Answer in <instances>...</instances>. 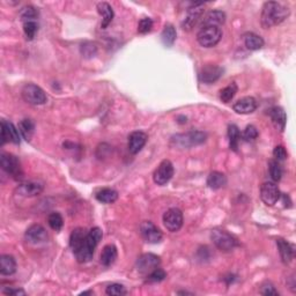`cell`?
Returning <instances> with one entry per match:
<instances>
[{
	"instance_id": "obj_1",
	"label": "cell",
	"mask_w": 296,
	"mask_h": 296,
	"mask_svg": "<svg viewBox=\"0 0 296 296\" xmlns=\"http://www.w3.org/2000/svg\"><path fill=\"white\" fill-rule=\"evenodd\" d=\"M291 14L288 7H286L280 2L268 1L262 8L260 22L265 29H269L274 26H278L284 22Z\"/></svg>"
},
{
	"instance_id": "obj_2",
	"label": "cell",
	"mask_w": 296,
	"mask_h": 296,
	"mask_svg": "<svg viewBox=\"0 0 296 296\" xmlns=\"http://www.w3.org/2000/svg\"><path fill=\"white\" fill-rule=\"evenodd\" d=\"M102 236H103L102 229L99 228V227H95V228L90 229L89 232L87 233L83 245L81 246L77 252H74L78 263L84 264V263H88L92 260L96 246L99 245L100 241L102 240Z\"/></svg>"
},
{
	"instance_id": "obj_3",
	"label": "cell",
	"mask_w": 296,
	"mask_h": 296,
	"mask_svg": "<svg viewBox=\"0 0 296 296\" xmlns=\"http://www.w3.org/2000/svg\"><path fill=\"white\" fill-rule=\"evenodd\" d=\"M207 139V135L203 131H190L187 133H181L171 138V144L176 147L190 148L193 146L204 144Z\"/></svg>"
},
{
	"instance_id": "obj_4",
	"label": "cell",
	"mask_w": 296,
	"mask_h": 296,
	"mask_svg": "<svg viewBox=\"0 0 296 296\" xmlns=\"http://www.w3.org/2000/svg\"><path fill=\"white\" fill-rule=\"evenodd\" d=\"M211 240L217 249L224 252L233 251L240 245L239 240L235 236L222 229H213L211 233Z\"/></svg>"
},
{
	"instance_id": "obj_5",
	"label": "cell",
	"mask_w": 296,
	"mask_h": 296,
	"mask_svg": "<svg viewBox=\"0 0 296 296\" xmlns=\"http://www.w3.org/2000/svg\"><path fill=\"white\" fill-rule=\"evenodd\" d=\"M222 38V31L220 27L215 26H205L201 27L197 34V41L201 47L213 48L219 43Z\"/></svg>"
},
{
	"instance_id": "obj_6",
	"label": "cell",
	"mask_w": 296,
	"mask_h": 296,
	"mask_svg": "<svg viewBox=\"0 0 296 296\" xmlns=\"http://www.w3.org/2000/svg\"><path fill=\"white\" fill-rule=\"evenodd\" d=\"M21 95L22 99L27 103L31 104V106H42L48 100L47 94H45L44 90L35 83L25 84L24 88L21 90Z\"/></svg>"
},
{
	"instance_id": "obj_7",
	"label": "cell",
	"mask_w": 296,
	"mask_h": 296,
	"mask_svg": "<svg viewBox=\"0 0 296 296\" xmlns=\"http://www.w3.org/2000/svg\"><path fill=\"white\" fill-rule=\"evenodd\" d=\"M0 167H1V169L5 172L11 175L14 180H19V178L22 177L20 161L13 154H9V153H1V155H0Z\"/></svg>"
},
{
	"instance_id": "obj_8",
	"label": "cell",
	"mask_w": 296,
	"mask_h": 296,
	"mask_svg": "<svg viewBox=\"0 0 296 296\" xmlns=\"http://www.w3.org/2000/svg\"><path fill=\"white\" fill-rule=\"evenodd\" d=\"M161 264L160 257L154 255V253H144L136 259L135 269L136 271L141 274L148 275L149 273L158 269Z\"/></svg>"
},
{
	"instance_id": "obj_9",
	"label": "cell",
	"mask_w": 296,
	"mask_h": 296,
	"mask_svg": "<svg viewBox=\"0 0 296 296\" xmlns=\"http://www.w3.org/2000/svg\"><path fill=\"white\" fill-rule=\"evenodd\" d=\"M183 213L177 207L169 208L167 212L163 214V224L170 233L178 232L183 226Z\"/></svg>"
},
{
	"instance_id": "obj_10",
	"label": "cell",
	"mask_w": 296,
	"mask_h": 296,
	"mask_svg": "<svg viewBox=\"0 0 296 296\" xmlns=\"http://www.w3.org/2000/svg\"><path fill=\"white\" fill-rule=\"evenodd\" d=\"M281 193L278 185L274 182H265L260 187V199L263 200L266 206H273L280 199Z\"/></svg>"
},
{
	"instance_id": "obj_11",
	"label": "cell",
	"mask_w": 296,
	"mask_h": 296,
	"mask_svg": "<svg viewBox=\"0 0 296 296\" xmlns=\"http://www.w3.org/2000/svg\"><path fill=\"white\" fill-rule=\"evenodd\" d=\"M174 165L169 160H163L153 174V181L158 185H165L174 176Z\"/></svg>"
},
{
	"instance_id": "obj_12",
	"label": "cell",
	"mask_w": 296,
	"mask_h": 296,
	"mask_svg": "<svg viewBox=\"0 0 296 296\" xmlns=\"http://www.w3.org/2000/svg\"><path fill=\"white\" fill-rule=\"evenodd\" d=\"M203 6L204 5L201 2H196V4L191 5V7L188 9L187 16H185L183 22H182V28L184 30H191L198 24V21L201 20V18L204 16Z\"/></svg>"
},
{
	"instance_id": "obj_13",
	"label": "cell",
	"mask_w": 296,
	"mask_h": 296,
	"mask_svg": "<svg viewBox=\"0 0 296 296\" xmlns=\"http://www.w3.org/2000/svg\"><path fill=\"white\" fill-rule=\"evenodd\" d=\"M1 146H4L6 142L11 141L13 144L19 145L21 141V135L19 129L15 128V125L11 122H7V120L2 119L1 120Z\"/></svg>"
},
{
	"instance_id": "obj_14",
	"label": "cell",
	"mask_w": 296,
	"mask_h": 296,
	"mask_svg": "<svg viewBox=\"0 0 296 296\" xmlns=\"http://www.w3.org/2000/svg\"><path fill=\"white\" fill-rule=\"evenodd\" d=\"M140 234L146 242L152 244H158L162 241V232L155 226L152 221H144L140 224Z\"/></svg>"
},
{
	"instance_id": "obj_15",
	"label": "cell",
	"mask_w": 296,
	"mask_h": 296,
	"mask_svg": "<svg viewBox=\"0 0 296 296\" xmlns=\"http://www.w3.org/2000/svg\"><path fill=\"white\" fill-rule=\"evenodd\" d=\"M25 237L27 242L31 243V244H41V243H45L49 240L47 230L41 224H32L26 230Z\"/></svg>"
},
{
	"instance_id": "obj_16",
	"label": "cell",
	"mask_w": 296,
	"mask_h": 296,
	"mask_svg": "<svg viewBox=\"0 0 296 296\" xmlns=\"http://www.w3.org/2000/svg\"><path fill=\"white\" fill-rule=\"evenodd\" d=\"M257 107H258V102L252 96L243 97L233 104L234 111L239 115H249V113L255 112Z\"/></svg>"
},
{
	"instance_id": "obj_17",
	"label": "cell",
	"mask_w": 296,
	"mask_h": 296,
	"mask_svg": "<svg viewBox=\"0 0 296 296\" xmlns=\"http://www.w3.org/2000/svg\"><path fill=\"white\" fill-rule=\"evenodd\" d=\"M44 185L38 181H28L20 184L16 188V192L24 197H35L43 192Z\"/></svg>"
},
{
	"instance_id": "obj_18",
	"label": "cell",
	"mask_w": 296,
	"mask_h": 296,
	"mask_svg": "<svg viewBox=\"0 0 296 296\" xmlns=\"http://www.w3.org/2000/svg\"><path fill=\"white\" fill-rule=\"evenodd\" d=\"M222 74H223V68L217 66V65L210 64L203 67V70H201V72L199 74V78L201 82L211 84L219 80L220 78L222 77Z\"/></svg>"
},
{
	"instance_id": "obj_19",
	"label": "cell",
	"mask_w": 296,
	"mask_h": 296,
	"mask_svg": "<svg viewBox=\"0 0 296 296\" xmlns=\"http://www.w3.org/2000/svg\"><path fill=\"white\" fill-rule=\"evenodd\" d=\"M148 136L145 132L142 131H135L129 135L128 147L131 154H138L142 148L145 147L146 142H147Z\"/></svg>"
},
{
	"instance_id": "obj_20",
	"label": "cell",
	"mask_w": 296,
	"mask_h": 296,
	"mask_svg": "<svg viewBox=\"0 0 296 296\" xmlns=\"http://www.w3.org/2000/svg\"><path fill=\"white\" fill-rule=\"evenodd\" d=\"M226 22V14L222 11H211L207 14H205L201 19V27L205 26H215V27H220L221 25H223Z\"/></svg>"
},
{
	"instance_id": "obj_21",
	"label": "cell",
	"mask_w": 296,
	"mask_h": 296,
	"mask_svg": "<svg viewBox=\"0 0 296 296\" xmlns=\"http://www.w3.org/2000/svg\"><path fill=\"white\" fill-rule=\"evenodd\" d=\"M276 245H278L282 263L284 264H289L293 258H294V245L291 244V243L284 239L276 240Z\"/></svg>"
},
{
	"instance_id": "obj_22",
	"label": "cell",
	"mask_w": 296,
	"mask_h": 296,
	"mask_svg": "<svg viewBox=\"0 0 296 296\" xmlns=\"http://www.w3.org/2000/svg\"><path fill=\"white\" fill-rule=\"evenodd\" d=\"M269 116H271V119L275 128L279 131H284L286 123H287V115H286L285 110L281 107H274V108L269 110Z\"/></svg>"
},
{
	"instance_id": "obj_23",
	"label": "cell",
	"mask_w": 296,
	"mask_h": 296,
	"mask_svg": "<svg viewBox=\"0 0 296 296\" xmlns=\"http://www.w3.org/2000/svg\"><path fill=\"white\" fill-rule=\"evenodd\" d=\"M97 12L102 16V22H101V28L106 29L108 26L111 24L113 19V11L112 7L108 2H99L97 4Z\"/></svg>"
},
{
	"instance_id": "obj_24",
	"label": "cell",
	"mask_w": 296,
	"mask_h": 296,
	"mask_svg": "<svg viewBox=\"0 0 296 296\" xmlns=\"http://www.w3.org/2000/svg\"><path fill=\"white\" fill-rule=\"evenodd\" d=\"M207 185L212 190H219L227 185V176L220 171H212L207 177Z\"/></svg>"
},
{
	"instance_id": "obj_25",
	"label": "cell",
	"mask_w": 296,
	"mask_h": 296,
	"mask_svg": "<svg viewBox=\"0 0 296 296\" xmlns=\"http://www.w3.org/2000/svg\"><path fill=\"white\" fill-rule=\"evenodd\" d=\"M16 272V262L11 255H2L0 257V273L2 275H12Z\"/></svg>"
},
{
	"instance_id": "obj_26",
	"label": "cell",
	"mask_w": 296,
	"mask_h": 296,
	"mask_svg": "<svg viewBox=\"0 0 296 296\" xmlns=\"http://www.w3.org/2000/svg\"><path fill=\"white\" fill-rule=\"evenodd\" d=\"M117 256H118V252H117V248L115 245H106L102 250V253H101V263L106 268H109L116 262Z\"/></svg>"
},
{
	"instance_id": "obj_27",
	"label": "cell",
	"mask_w": 296,
	"mask_h": 296,
	"mask_svg": "<svg viewBox=\"0 0 296 296\" xmlns=\"http://www.w3.org/2000/svg\"><path fill=\"white\" fill-rule=\"evenodd\" d=\"M87 233L83 228H76L70 236V246L73 252H77L83 245Z\"/></svg>"
},
{
	"instance_id": "obj_28",
	"label": "cell",
	"mask_w": 296,
	"mask_h": 296,
	"mask_svg": "<svg viewBox=\"0 0 296 296\" xmlns=\"http://www.w3.org/2000/svg\"><path fill=\"white\" fill-rule=\"evenodd\" d=\"M243 40H244V45L246 49L251 51H256V50H260L263 47H264V40L259 36V35L255 34V32H246V34L243 36Z\"/></svg>"
},
{
	"instance_id": "obj_29",
	"label": "cell",
	"mask_w": 296,
	"mask_h": 296,
	"mask_svg": "<svg viewBox=\"0 0 296 296\" xmlns=\"http://www.w3.org/2000/svg\"><path fill=\"white\" fill-rule=\"evenodd\" d=\"M96 199L102 204H113L115 201L118 199V192L113 188H102L99 192L95 194Z\"/></svg>"
},
{
	"instance_id": "obj_30",
	"label": "cell",
	"mask_w": 296,
	"mask_h": 296,
	"mask_svg": "<svg viewBox=\"0 0 296 296\" xmlns=\"http://www.w3.org/2000/svg\"><path fill=\"white\" fill-rule=\"evenodd\" d=\"M176 37H177L176 28H175L174 26L170 24L165 25L163 30H162V34H161L162 43H163L165 47L170 48L174 45L175 41H176Z\"/></svg>"
},
{
	"instance_id": "obj_31",
	"label": "cell",
	"mask_w": 296,
	"mask_h": 296,
	"mask_svg": "<svg viewBox=\"0 0 296 296\" xmlns=\"http://www.w3.org/2000/svg\"><path fill=\"white\" fill-rule=\"evenodd\" d=\"M19 131H20V135L25 140L29 141L32 138L35 132V125L32 123V120L30 119H22L20 123H19L18 126Z\"/></svg>"
},
{
	"instance_id": "obj_32",
	"label": "cell",
	"mask_w": 296,
	"mask_h": 296,
	"mask_svg": "<svg viewBox=\"0 0 296 296\" xmlns=\"http://www.w3.org/2000/svg\"><path fill=\"white\" fill-rule=\"evenodd\" d=\"M228 138H229V147L232 151L237 152L239 148V142L241 139V132L235 124L228 126Z\"/></svg>"
},
{
	"instance_id": "obj_33",
	"label": "cell",
	"mask_w": 296,
	"mask_h": 296,
	"mask_svg": "<svg viewBox=\"0 0 296 296\" xmlns=\"http://www.w3.org/2000/svg\"><path fill=\"white\" fill-rule=\"evenodd\" d=\"M269 176H271L272 181L276 183L281 180L282 177V168L279 161L276 160H269Z\"/></svg>"
},
{
	"instance_id": "obj_34",
	"label": "cell",
	"mask_w": 296,
	"mask_h": 296,
	"mask_svg": "<svg viewBox=\"0 0 296 296\" xmlns=\"http://www.w3.org/2000/svg\"><path fill=\"white\" fill-rule=\"evenodd\" d=\"M37 16H38V11L31 5L25 6V7L20 11V18L24 24L28 21H36Z\"/></svg>"
},
{
	"instance_id": "obj_35",
	"label": "cell",
	"mask_w": 296,
	"mask_h": 296,
	"mask_svg": "<svg viewBox=\"0 0 296 296\" xmlns=\"http://www.w3.org/2000/svg\"><path fill=\"white\" fill-rule=\"evenodd\" d=\"M237 93V84L235 82H232L229 86L224 87L223 89H221L220 92V99L224 103H229L230 101L234 99V96Z\"/></svg>"
},
{
	"instance_id": "obj_36",
	"label": "cell",
	"mask_w": 296,
	"mask_h": 296,
	"mask_svg": "<svg viewBox=\"0 0 296 296\" xmlns=\"http://www.w3.org/2000/svg\"><path fill=\"white\" fill-rule=\"evenodd\" d=\"M48 223L52 230H54V232H60L64 226L63 216L58 212H52L50 215L48 216Z\"/></svg>"
},
{
	"instance_id": "obj_37",
	"label": "cell",
	"mask_w": 296,
	"mask_h": 296,
	"mask_svg": "<svg viewBox=\"0 0 296 296\" xmlns=\"http://www.w3.org/2000/svg\"><path fill=\"white\" fill-rule=\"evenodd\" d=\"M37 30H38V25L36 21H28L24 24V32L27 40L29 41L34 40Z\"/></svg>"
},
{
	"instance_id": "obj_38",
	"label": "cell",
	"mask_w": 296,
	"mask_h": 296,
	"mask_svg": "<svg viewBox=\"0 0 296 296\" xmlns=\"http://www.w3.org/2000/svg\"><path fill=\"white\" fill-rule=\"evenodd\" d=\"M96 52H97V47L95 43H93V42H84V43L81 45V54H82L83 57L92 58L95 56Z\"/></svg>"
},
{
	"instance_id": "obj_39",
	"label": "cell",
	"mask_w": 296,
	"mask_h": 296,
	"mask_svg": "<svg viewBox=\"0 0 296 296\" xmlns=\"http://www.w3.org/2000/svg\"><path fill=\"white\" fill-rule=\"evenodd\" d=\"M126 289L123 285L119 284H112L109 285L106 289V294L110 296H122L126 294Z\"/></svg>"
},
{
	"instance_id": "obj_40",
	"label": "cell",
	"mask_w": 296,
	"mask_h": 296,
	"mask_svg": "<svg viewBox=\"0 0 296 296\" xmlns=\"http://www.w3.org/2000/svg\"><path fill=\"white\" fill-rule=\"evenodd\" d=\"M258 138V130L256 129V126L248 125L245 128L244 131L242 133V139L244 141H253Z\"/></svg>"
},
{
	"instance_id": "obj_41",
	"label": "cell",
	"mask_w": 296,
	"mask_h": 296,
	"mask_svg": "<svg viewBox=\"0 0 296 296\" xmlns=\"http://www.w3.org/2000/svg\"><path fill=\"white\" fill-rule=\"evenodd\" d=\"M147 278H148L149 282H161V281H163L165 278H167V273H165L162 269L158 268V269H155L153 272L149 273V274L147 275Z\"/></svg>"
},
{
	"instance_id": "obj_42",
	"label": "cell",
	"mask_w": 296,
	"mask_h": 296,
	"mask_svg": "<svg viewBox=\"0 0 296 296\" xmlns=\"http://www.w3.org/2000/svg\"><path fill=\"white\" fill-rule=\"evenodd\" d=\"M153 28V20L152 19L149 18H144L141 19L140 21H139V25H138V32L139 34H147V32H149L152 30Z\"/></svg>"
},
{
	"instance_id": "obj_43",
	"label": "cell",
	"mask_w": 296,
	"mask_h": 296,
	"mask_svg": "<svg viewBox=\"0 0 296 296\" xmlns=\"http://www.w3.org/2000/svg\"><path fill=\"white\" fill-rule=\"evenodd\" d=\"M260 294L265 295V296H278L279 292L276 291L274 286H273L271 282H265L264 285H262V288H260Z\"/></svg>"
},
{
	"instance_id": "obj_44",
	"label": "cell",
	"mask_w": 296,
	"mask_h": 296,
	"mask_svg": "<svg viewBox=\"0 0 296 296\" xmlns=\"http://www.w3.org/2000/svg\"><path fill=\"white\" fill-rule=\"evenodd\" d=\"M273 156L276 161H284L287 158V151L284 146H276L273 149Z\"/></svg>"
},
{
	"instance_id": "obj_45",
	"label": "cell",
	"mask_w": 296,
	"mask_h": 296,
	"mask_svg": "<svg viewBox=\"0 0 296 296\" xmlns=\"http://www.w3.org/2000/svg\"><path fill=\"white\" fill-rule=\"evenodd\" d=\"M2 293L5 295H14V296H19V295H26V292L21 288H6L2 289Z\"/></svg>"
},
{
	"instance_id": "obj_46",
	"label": "cell",
	"mask_w": 296,
	"mask_h": 296,
	"mask_svg": "<svg viewBox=\"0 0 296 296\" xmlns=\"http://www.w3.org/2000/svg\"><path fill=\"white\" fill-rule=\"evenodd\" d=\"M87 294H93V292H92V291H89V292H83V293H81V295H87Z\"/></svg>"
}]
</instances>
